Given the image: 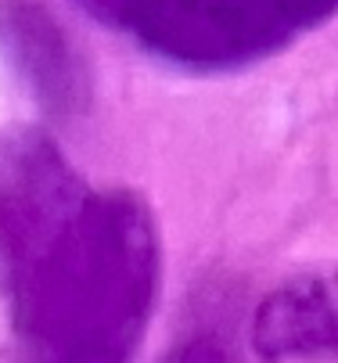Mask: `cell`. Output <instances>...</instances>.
<instances>
[{
    "instance_id": "6da1fadb",
    "label": "cell",
    "mask_w": 338,
    "mask_h": 363,
    "mask_svg": "<svg viewBox=\"0 0 338 363\" xmlns=\"http://www.w3.org/2000/svg\"><path fill=\"white\" fill-rule=\"evenodd\" d=\"M159 248L133 198H79L11 284L22 363H133Z\"/></svg>"
},
{
    "instance_id": "277c9868",
    "label": "cell",
    "mask_w": 338,
    "mask_h": 363,
    "mask_svg": "<svg viewBox=\"0 0 338 363\" xmlns=\"http://www.w3.org/2000/svg\"><path fill=\"white\" fill-rule=\"evenodd\" d=\"M166 363H220V352L209 345V342H195V345H187V349H180L173 359H166Z\"/></svg>"
},
{
    "instance_id": "7a4b0ae2",
    "label": "cell",
    "mask_w": 338,
    "mask_h": 363,
    "mask_svg": "<svg viewBox=\"0 0 338 363\" xmlns=\"http://www.w3.org/2000/svg\"><path fill=\"white\" fill-rule=\"evenodd\" d=\"M79 191L40 140H0V295L79 205Z\"/></svg>"
},
{
    "instance_id": "3957f363",
    "label": "cell",
    "mask_w": 338,
    "mask_h": 363,
    "mask_svg": "<svg viewBox=\"0 0 338 363\" xmlns=\"http://www.w3.org/2000/svg\"><path fill=\"white\" fill-rule=\"evenodd\" d=\"M252 345L266 359L338 356V277L277 288L256 313Z\"/></svg>"
}]
</instances>
